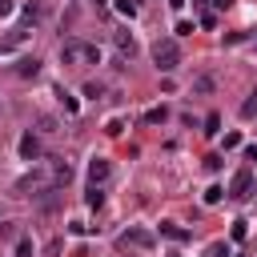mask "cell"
<instances>
[{
  "label": "cell",
  "mask_w": 257,
  "mask_h": 257,
  "mask_svg": "<svg viewBox=\"0 0 257 257\" xmlns=\"http://www.w3.org/2000/svg\"><path fill=\"white\" fill-rule=\"evenodd\" d=\"M241 257H245V253H241Z\"/></svg>",
  "instance_id": "cell-33"
},
{
  "label": "cell",
  "mask_w": 257,
  "mask_h": 257,
  "mask_svg": "<svg viewBox=\"0 0 257 257\" xmlns=\"http://www.w3.org/2000/svg\"><path fill=\"white\" fill-rule=\"evenodd\" d=\"M60 60H64V64H80V60H88V64H100V48H96V44L68 40V44H60Z\"/></svg>",
  "instance_id": "cell-1"
},
{
  "label": "cell",
  "mask_w": 257,
  "mask_h": 257,
  "mask_svg": "<svg viewBox=\"0 0 257 257\" xmlns=\"http://www.w3.org/2000/svg\"><path fill=\"white\" fill-rule=\"evenodd\" d=\"M84 205H88V209H100V205H104V189H100V185H92V189H88V197H84Z\"/></svg>",
  "instance_id": "cell-14"
},
{
  "label": "cell",
  "mask_w": 257,
  "mask_h": 257,
  "mask_svg": "<svg viewBox=\"0 0 257 257\" xmlns=\"http://www.w3.org/2000/svg\"><path fill=\"white\" fill-rule=\"evenodd\" d=\"M120 128H124V120H120V116H112V120H108V124H104V133H108V137H116V133H120Z\"/></svg>",
  "instance_id": "cell-24"
},
{
  "label": "cell",
  "mask_w": 257,
  "mask_h": 257,
  "mask_svg": "<svg viewBox=\"0 0 257 257\" xmlns=\"http://www.w3.org/2000/svg\"><path fill=\"white\" fill-rule=\"evenodd\" d=\"M193 4H205V0H193Z\"/></svg>",
  "instance_id": "cell-32"
},
{
  "label": "cell",
  "mask_w": 257,
  "mask_h": 257,
  "mask_svg": "<svg viewBox=\"0 0 257 257\" xmlns=\"http://www.w3.org/2000/svg\"><path fill=\"white\" fill-rule=\"evenodd\" d=\"M181 4H185V0H169V8H181Z\"/></svg>",
  "instance_id": "cell-31"
},
{
  "label": "cell",
  "mask_w": 257,
  "mask_h": 257,
  "mask_svg": "<svg viewBox=\"0 0 257 257\" xmlns=\"http://www.w3.org/2000/svg\"><path fill=\"white\" fill-rule=\"evenodd\" d=\"M24 20H28V24L44 20V8H40V4H24Z\"/></svg>",
  "instance_id": "cell-16"
},
{
  "label": "cell",
  "mask_w": 257,
  "mask_h": 257,
  "mask_svg": "<svg viewBox=\"0 0 257 257\" xmlns=\"http://www.w3.org/2000/svg\"><path fill=\"white\" fill-rule=\"evenodd\" d=\"M20 157H24V161H40V157H44L36 133H24V137H20Z\"/></svg>",
  "instance_id": "cell-6"
},
{
  "label": "cell",
  "mask_w": 257,
  "mask_h": 257,
  "mask_svg": "<svg viewBox=\"0 0 257 257\" xmlns=\"http://www.w3.org/2000/svg\"><path fill=\"white\" fill-rule=\"evenodd\" d=\"M213 4H217V8H229V4H233V0H213Z\"/></svg>",
  "instance_id": "cell-30"
},
{
  "label": "cell",
  "mask_w": 257,
  "mask_h": 257,
  "mask_svg": "<svg viewBox=\"0 0 257 257\" xmlns=\"http://www.w3.org/2000/svg\"><path fill=\"white\" fill-rule=\"evenodd\" d=\"M48 185H52V181L36 169V173H28V177H20V181H16V193H20V197H36V193H40V189H48Z\"/></svg>",
  "instance_id": "cell-4"
},
{
  "label": "cell",
  "mask_w": 257,
  "mask_h": 257,
  "mask_svg": "<svg viewBox=\"0 0 257 257\" xmlns=\"http://www.w3.org/2000/svg\"><path fill=\"white\" fill-rule=\"evenodd\" d=\"M4 16H12V0H0V20Z\"/></svg>",
  "instance_id": "cell-29"
},
{
  "label": "cell",
  "mask_w": 257,
  "mask_h": 257,
  "mask_svg": "<svg viewBox=\"0 0 257 257\" xmlns=\"http://www.w3.org/2000/svg\"><path fill=\"white\" fill-rule=\"evenodd\" d=\"M100 92H104V84H100V80H88V84H84V96H92V100H96Z\"/></svg>",
  "instance_id": "cell-22"
},
{
  "label": "cell",
  "mask_w": 257,
  "mask_h": 257,
  "mask_svg": "<svg viewBox=\"0 0 257 257\" xmlns=\"http://www.w3.org/2000/svg\"><path fill=\"white\" fill-rule=\"evenodd\" d=\"M221 197H225V189H221V185H209V189H205V205H217Z\"/></svg>",
  "instance_id": "cell-19"
},
{
  "label": "cell",
  "mask_w": 257,
  "mask_h": 257,
  "mask_svg": "<svg viewBox=\"0 0 257 257\" xmlns=\"http://www.w3.org/2000/svg\"><path fill=\"white\" fill-rule=\"evenodd\" d=\"M56 96H60V104H64V112H76V108H80L72 92H64V88H56Z\"/></svg>",
  "instance_id": "cell-17"
},
{
  "label": "cell",
  "mask_w": 257,
  "mask_h": 257,
  "mask_svg": "<svg viewBox=\"0 0 257 257\" xmlns=\"http://www.w3.org/2000/svg\"><path fill=\"white\" fill-rule=\"evenodd\" d=\"M217 133H221V116L209 112V116H205V137H217Z\"/></svg>",
  "instance_id": "cell-18"
},
{
  "label": "cell",
  "mask_w": 257,
  "mask_h": 257,
  "mask_svg": "<svg viewBox=\"0 0 257 257\" xmlns=\"http://www.w3.org/2000/svg\"><path fill=\"white\" fill-rule=\"evenodd\" d=\"M161 237H169V241H189V229H181L177 221H161Z\"/></svg>",
  "instance_id": "cell-11"
},
{
  "label": "cell",
  "mask_w": 257,
  "mask_h": 257,
  "mask_svg": "<svg viewBox=\"0 0 257 257\" xmlns=\"http://www.w3.org/2000/svg\"><path fill=\"white\" fill-rule=\"evenodd\" d=\"M153 241H157V237H153L149 229H141V225H133V229H124V233L116 237L120 249H128V245H133V249H153Z\"/></svg>",
  "instance_id": "cell-3"
},
{
  "label": "cell",
  "mask_w": 257,
  "mask_h": 257,
  "mask_svg": "<svg viewBox=\"0 0 257 257\" xmlns=\"http://www.w3.org/2000/svg\"><path fill=\"white\" fill-rule=\"evenodd\" d=\"M241 116H245V120H253V116H257V88H253V92H249V100L241 104Z\"/></svg>",
  "instance_id": "cell-15"
},
{
  "label": "cell",
  "mask_w": 257,
  "mask_h": 257,
  "mask_svg": "<svg viewBox=\"0 0 257 257\" xmlns=\"http://www.w3.org/2000/svg\"><path fill=\"white\" fill-rule=\"evenodd\" d=\"M165 116H169V108H165V104H157V108H149V112H145V124H165Z\"/></svg>",
  "instance_id": "cell-13"
},
{
  "label": "cell",
  "mask_w": 257,
  "mask_h": 257,
  "mask_svg": "<svg viewBox=\"0 0 257 257\" xmlns=\"http://www.w3.org/2000/svg\"><path fill=\"white\" fill-rule=\"evenodd\" d=\"M193 88H197V92H213V80H209V76H197Z\"/></svg>",
  "instance_id": "cell-23"
},
{
  "label": "cell",
  "mask_w": 257,
  "mask_h": 257,
  "mask_svg": "<svg viewBox=\"0 0 257 257\" xmlns=\"http://www.w3.org/2000/svg\"><path fill=\"white\" fill-rule=\"evenodd\" d=\"M112 44H116L120 60H133V56H137V40H133L128 32H112Z\"/></svg>",
  "instance_id": "cell-9"
},
{
  "label": "cell",
  "mask_w": 257,
  "mask_h": 257,
  "mask_svg": "<svg viewBox=\"0 0 257 257\" xmlns=\"http://www.w3.org/2000/svg\"><path fill=\"white\" fill-rule=\"evenodd\" d=\"M193 32V20H177V36H189Z\"/></svg>",
  "instance_id": "cell-27"
},
{
  "label": "cell",
  "mask_w": 257,
  "mask_h": 257,
  "mask_svg": "<svg viewBox=\"0 0 257 257\" xmlns=\"http://www.w3.org/2000/svg\"><path fill=\"white\" fill-rule=\"evenodd\" d=\"M24 40H28V32H24V28H16V32H8V36H0V56L16 52V48H20Z\"/></svg>",
  "instance_id": "cell-10"
},
{
  "label": "cell",
  "mask_w": 257,
  "mask_h": 257,
  "mask_svg": "<svg viewBox=\"0 0 257 257\" xmlns=\"http://www.w3.org/2000/svg\"><path fill=\"white\" fill-rule=\"evenodd\" d=\"M241 145V133H225V149H237Z\"/></svg>",
  "instance_id": "cell-28"
},
{
  "label": "cell",
  "mask_w": 257,
  "mask_h": 257,
  "mask_svg": "<svg viewBox=\"0 0 257 257\" xmlns=\"http://www.w3.org/2000/svg\"><path fill=\"white\" fill-rule=\"evenodd\" d=\"M16 257H32V237H20L16 241Z\"/></svg>",
  "instance_id": "cell-21"
},
{
  "label": "cell",
  "mask_w": 257,
  "mask_h": 257,
  "mask_svg": "<svg viewBox=\"0 0 257 257\" xmlns=\"http://www.w3.org/2000/svg\"><path fill=\"white\" fill-rule=\"evenodd\" d=\"M153 60H157L161 72H173V68L181 64V48H177V40H169V36L157 40V44H153Z\"/></svg>",
  "instance_id": "cell-2"
},
{
  "label": "cell",
  "mask_w": 257,
  "mask_h": 257,
  "mask_svg": "<svg viewBox=\"0 0 257 257\" xmlns=\"http://www.w3.org/2000/svg\"><path fill=\"white\" fill-rule=\"evenodd\" d=\"M116 8H120L124 16H137V4H133V0H116Z\"/></svg>",
  "instance_id": "cell-25"
},
{
  "label": "cell",
  "mask_w": 257,
  "mask_h": 257,
  "mask_svg": "<svg viewBox=\"0 0 257 257\" xmlns=\"http://www.w3.org/2000/svg\"><path fill=\"white\" fill-rule=\"evenodd\" d=\"M249 237V221H233V241H245Z\"/></svg>",
  "instance_id": "cell-20"
},
{
  "label": "cell",
  "mask_w": 257,
  "mask_h": 257,
  "mask_svg": "<svg viewBox=\"0 0 257 257\" xmlns=\"http://www.w3.org/2000/svg\"><path fill=\"white\" fill-rule=\"evenodd\" d=\"M108 173H112V165H108L104 157H92V161H88V185H104Z\"/></svg>",
  "instance_id": "cell-8"
},
{
  "label": "cell",
  "mask_w": 257,
  "mask_h": 257,
  "mask_svg": "<svg viewBox=\"0 0 257 257\" xmlns=\"http://www.w3.org/2000/svg\"><path fill=\"white\" fill-rule=\"evenodd\" d=\"M209 257H229V249H225V241H217V245H209Z\"/></svg>",
  "instance_id": "cell-26"
},
{
  "label": "cell",
  "mask_w": 257,
  "mask_h": 257,
  "mask_svg": "<svg viewBox=\"0 0 257 257\" xmlns=\"http://www.w3.org/2000/svg\"><path fill=\"white\" fill-rule=\"evenodd\" d=\"M48 181L60 189V185H68L72 181V165L68 161H48Z\"/></svg>",
  "instance_id": "cell-7"
},
{
  "label": "cell",
  "mask_w": 257,
  "mask_h": 257,
  "mask_svg": "<svg viewBox=\"0 0 257 257\" xmlns=\"http://www.w3.org/2000/svg\"><path fill=\"white\" fill-rule=\"evenodd\" d=\"M36 72H40V60L36 56H20L16 60V76H36Z\"/></svg>",
  "instance_id": "cell-12"
},
{
  "label": "cell",
  "mask_w": 257,
  "mask_h": 257,
  "mask_svg": "<svg viewBox=\"0 0 257 257\" xmlns=\"http://www.w3.org/2000/svg\"><path fill=\"white\" fill-rule=\"evenodd\" d=\"M249 189H253V169H237L225 193H229L233 201H241V197H249Z\"/></svg>",
  "instance_id": "cell-5"
}]
</instances>
